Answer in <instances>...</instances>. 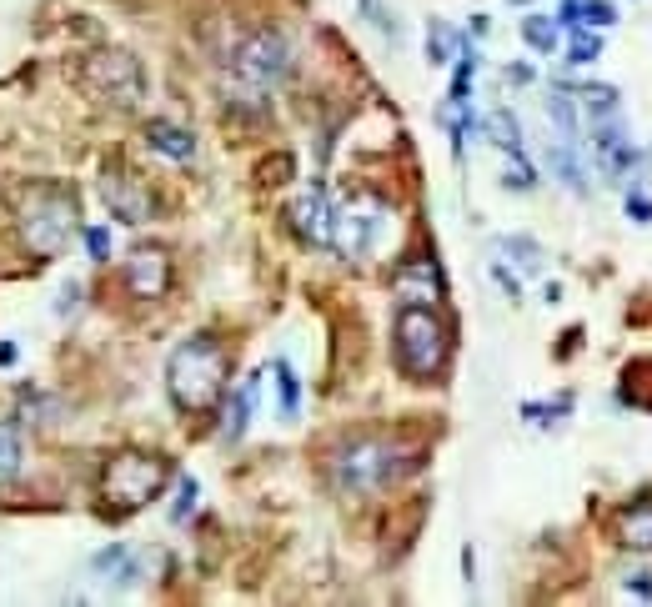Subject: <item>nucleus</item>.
<instances>
[{"mask_svg": "<svg viewBox=\"0 0 652 607\" xmlns=\"http://www.w3.org/2000/svg\"><path fill=\"white\" fill-rule=\"evenodd\" d=\"M627 216H632L637 226H647V221H652V201H647L642 191H627Z\"/></svg>", "mask_w": 652, "mask_h": 607, "instance_id": "nucleus-32", "label": "nucleus"}, {"mask_svg": "<svg viewBox=\"0 0 652 607\" xmlns=\"http://www.w3.org/2000/svg\"><path fill=\"white\" fill-rule=\"evenodd\" d=\"M86 81H91L111 106H141V96H146V71H141V61L126 56V51H96V56L86 61Z\"/></svg>", "mask_w": 652, "mask_h": 607, "instance_id": "nucleus-8", "label": "nucleus"}, {"mask_svg": "<svg viewBox=\"0 0 652 607\" xmlns=\"http://www.w3.org/2000/svg\"><path fill=\"white\" fill-rule=\"evenodd\" d=\"M547 166H552V176H557L567 191L587 196V171H582V161H577L572 141H557V146H547Z\"/></svg>", "mask_w": 652, "mask_h": 607, "instance_id": "nucleus-16", "label": "nucleus"}, {"mask_svg": "<svg viewBox=\"0 0 652 607\" xmlns=\"http://www.w3.org/2000/svg\"><path fill=\"white\" fill-rule=\"evenodd\" d=\"M547 116L557 121V131H562V141H582V121H577V106H572V91H552L547 96Z\"/></svg>", "mask_w": 652, "mask_h": 607, "instance_id": "nucleus-19", "label": "nucleus"}, {"mask_svg": "<svg viewBox=\"0 0 652 607\" xmlns=\"http://www.w3.org/2000/svg\"><path fill=\"white\" fill-rule=\"evenodd\" d=\"M196 497H201L196 477H181V497H176V507H171V522H186V517L196 512Z\"/></svg>", "mask_w": 652, "mask_h": 607, "instance_id": "nucleus-29", "label": "nucleus"}, {"mask_svg": "<svg viewBox=\"0 0 652 607\" xmlns=\"http://www.w3.org/2000/svg\"><path fill=\"white\" fill-rule=\"evenodd\" d=\"M256 392H261V377H251L236 397H231V407H226V422H221V437L226 442H236L246 427H251V412H256Z\"/></svg>", "mask_w": 652, "mask_h": 607, "instance_id": "nucleus-17", "label": "nucleus"}, {"mask_svg": "<svg viewBox=\"0 0 652 607\" xmlns=\"http://www.w3.org/2000/svg\"><path fill=\"white\" fill-rule=\"evenodd\" d=\"M362 11H367V21H372V26H382V31H387L392 41L402 36V26H397V21L387 16V6H382V0H362Z\"/></svg>", "mask_w": 652, "mask_h": 607, "instance_id": "nucleus-30", "label": "nucleus"}, {"mask_svg": "<svg viewBox=\"0 0 652 607\" xmlns=\"http://www.w3.org/2000/svg\"><path fill=\"white\" fill-rule=\"evenodd\" d=\"M507 191H532L537 186V171L522 161V151H507V176H502Z\"/></svg>", "mask_w": 652, "mask_h": 607, "instance_id": "nucleus-26", "label": "nucleus"}, {"mask_svg": "<svg viewBox=\"0 0 652 607\" xmlns=\"http://www.w3.org/2000/svg\"><path fill=\"white\" fill-rule=\"evenodd\" d=\"M392 286H397L402 301H412V307H437V301H442V271H437L432 256L402 261L397 276H392Z\"/></svg>", "mask_w": 652, "mask_h": 607, "instance_id": "nucleus-12", "label": "nucleus"}, {"mask_svg": "<svg viewBox=\"0 0 652 607\" xmlns=\"http://www.w3.org/2000/svg\"><path fill=\"white\" fill-rule=\"evenodd\" d=\"M462 46H467V41H462L447 21H427V61H432V66H447Z\"/></svg>", "mask_w": 652, "mask_h": 607, "instance_id": "nucleus-18", "label": "nucleus"}, {"mask_svg": "<svg viewBox=\"0 0 652 607\" xmlns=\"http://www.w3.org/2000/svg\"><path fill=\"white\" fill-rule=\"evenodd\" d=\"M11 362H16V347H11V342H0V367H11Z\"/></svg>", "mask_w": 652, "mask_h": 607, "instance_id": "nucleus-36", "label": "nucleus"}, {"mask_svg": "<svg viewBox=\"0 0 652 607\" xmlns=\"http://www.w3.org/2000/svg\"><path fill=\"white\" fill-rule=\"evenodd\" d=\"M166 477H171L166 457H156V452H121V457H111L101 467V497L116 512H136L151 497H161Z\"/></svg>", "mask_w": 652, "mask_h": 607, "instance_id": "nucleus-5", "label": "nucleus"}, {"mask_svg": "<svg viewBox=\"0 0 652 607\" xmlns=\"http://www.w3.org/2000/svg\"><path fill=\"white\" fill-rule=\"evenodd\" d=\"M597 56H602V41H597L592 31H577L572 46H567V61H572V66H592Z\"/></svg>", "mask_w": 652, "mask_h": 607, "instance_id": "nucleus-27", "label": "nucleus"}, {"mask_svg": "<svg viewBox=\"0 0 652 607\" xmlns=\"http://www.w3.org/2000/svg\"><path fill=\"white\" fill-rule=\"evenodd\" d=\"M16 231L31 256H61L76 236V196L66 186H26L16 196Z\"/></svg>", "mask_w": 652, "mask_h": 607, "instance_id": "nucleus-3", "label": "nucleus"}, {"mask_svg": "<svg viewBox=\"0 0 652 607\" xmlns=\"http://www.w3.org/2000/svg\"><path fill=\"white\" fill-rule=\"evenodd\" d=\"M21 472V427L0 422V482H11Z\"/></svg>", "mask_w": 652, "mask_h": 607, "instance_id": "nucleus-23", "label": "nucleus"}, {"mask_svg": "<svg viewBox=\"0 0 652 607\" xmlns=\"http://www.w3.org/2000/svg\"><path fill=\"white\" fill-rule=\"evenodd\" d=\"M126 286H131V296H141V301L166 296V286H171V256H166L161 246H136L131 261H126Z\"/></svg>", "mask_w": 652, "mask_h": 607, "instance_id": "nucleus-11", "label": "nucleus"}, {"mask_svg": "<svg viewBox=\"0 0 652 607\" xmlns=\"http://www.w3.org/2000/svg\"><path fill=\"white\" fill-rule=\"evenodd\" d=\"M617 542H622L627 552H637V557L652 552V497H637V502L622 507V517H617Z\"/></svg>", "mask_w": 652, "mask_h": 607, "instance_id": "nucleus-14", "label": "nucleus"}, {"mask_svg": "<svg viewBox=\"0 0 652 607\" xmlns=\"http://www.w3.org/2000/svg\"><path fill=\"white\" fill-rule=\"evenodd\" d=\"M487 131H492V146H502V151H522V126H517V116H512L507 106H497V111L487 116Z\"/></svg>", "mask_w": 652, "mask_h": 607, "instance_id": "nucleus-22", "label": "nucleus"}, {"mask_svg": "<svg viewBox=\"0 0 652 607\" xmlns=\"http://www.w3.org/2000/svg\"><path fill=\"white\" fill-rule=\"evenodd\" d=\"M101 201H106V211H111L116 221H131V226L156 216V196H151V186L136 181V176L121 171V166H111V171L101 176Z\"/></svg>", "mask_w": 652, "mask_h": 607, "instance_id": "nucleus-9", "label": "nucleus"}, {"mask_svg": "<svg viewBox=\"0 0 652 607\" xmlns=\"http://www.w3.org/2000/svg\"><path fill=\"white\" fill-rule=\"evenodd\" d=\"M86 251H91V261H106L111 256V231L106 226H86Z\"/></svg>", "mask_w": 652, "mask_h": 607, "instance_id": "nucleus-31", "label": "nucleus"}, {"mask_svg": "<svg viewBox=\"0 0 652 607\" xmlns=\"http://www.w3.org/2000/svg\"><path fill=\"white\" fill-rule=\"evenodd\" d=\"M226 377H231V362L216 337H186L166 362V392L186 417H206L221 402Z\"/></svg>", "mask_w": 652, "mask_h": 607, "instance_id": "nucleus-1", "label": "nucleus"}, {"mask_svg": "<svg viewBox=\"0 0 652 607\" xmlns=\"http://www.w3.org/2000/svg\"><path fill=\"white\" fill-rule=\"evenodd\" d=\"M91 572L96 577H106L111 582V592H126V587H136L141 582V552L136 547H101L96 557H91Z\"/></svg>", "mask_w": 652, "mask_h": 607, "instance_id": "nucleus-13", "label": "nucleus"}, {"mask_svg": "<svg viewBox=\"0 0 652 607\" xmlns=\"http://www.w3.org/2000/svg\"><path fill=\"white\" fill-rule=\"evenodd\" d=\"M146 141H151V151H161V156H171V161H191V156H196V136H191L186 126H176V121H151V126H146Z\"/></svg>", "mask_w": 652, "mask_h": 607, "instance_id": "nucleus-15", "label": "nucleus"}, {"mask_svg": "<svg viewBox=\"0 0 652 607\" xmlns=\"http://www.w3.org/2000/svg\"><path fill=\"white\" fill-rule=\"evenodd\" d=\"M567 407H572V397H557V402H547V407H542V402H527V407H522V417H527V422H537V427H552Z\"/></svg>", "mask_w": 652, "mask_h": 607, "instance_id": "nucleus-28", "label": "nucleus"}, {"mask_svg": "<svg viewBox=\"0 0 652 607\" xmlns=\"http://www.w3.org/2000/svg\"><path fill=\"white\" fill-rule=\"evenodd\" d=\"M572 96L582 101V111H587L592 121H607V116H617V106H622V101H617V86H577Z\"/></svg>", "mask_w": 652, "mask_h": 607, "instance_id": "nucleus-21", "label": "nucleus"}, {"mask_svg": "<svg viewBox=\"0 0 652 607\" xmlns=\"http://www.w3.org/2000/svg\"><path fill=\"white\" fill-rule=\"evenodd\" d=\"M622 587H627V592H637V597H652V572H647V567H637V572H627V577H622Z\"/></svg>", "mask_w": 652, "mask_h": 607, "instance_id": "nucleus-34", "label": "nucleus"}, {"mask_svg": "<svg viewBox=\"0 0 652 607\" xmlns=\"http://www.w3.org/2000/svg\"><path fill=\"white\" fill-rule=\"evenodd\" d=\"M271 377H276V412L291 422V417L301 412V382H296L291 362H276V367H271Z\"/></svg>", "mask_w": 652, "mask_h": 607, "instance_id": "nucleus-20", "label": "nucleus"}, {"mask_svg": "<svg viewBox=\"0 0 652 607\" xmlns=\"http://www.w3.org/2000/svg\"><path fill=\"white\" fill-rule=\"evenodd\" d=\"M291 226L306 246H332V226H337V206L326 196V186H306L296 201H291Z\"/></svg>", "mask_w": 652, "mask_h": 607, "instance_id": "nucleus-10", "label": "nucleus"}, {"mask_svg": "<svg viewBox=\"0 0 652 607\" xmlns=\"http://www.w3.org/2000/svg\"><path fill=\"white\" fill-rule=\"evenodd\" d=\"M492 276H497V281H502V291H507V296H512V301H517V296H522V286H517V276H512V271H507V266H502V261H497V266H492Z\"/></svg>", "mask_w": 652, "mask_h": 607, "instance_id": "nucleus-35", "label": "nucleus"}, {"mask_svg": "<svg viewBox=\"0 0 652 607\" xmlns=\"http://www.w3.org/2000/svg\"><path fill=\"white\" fill-rule=\"evenodd\" d=\"M387 236V201L372 191H357L337 206V226H332V246L342 256H372Z\"/></svg>", "mask_w": 652, "mask_h": 607, "instance_id": "nucleus-7", "label": "nucleus"}, {"mask_svg": "<svg viewBox=\"0 0 652 607\" xmlns=\"http://www.w3.org/2000/svg\"><path fill=\"white\" fill-rule=\"evenodd\" d=\"M497 251L517 256V266H522V271H542V246H537L532 236H502V241H497Z\"/></svg>", "mask_w": 652, "mask_h": 607, "instance_id": "nucleus-25", "label": "nucleus"}, {"mask_svg": "<svg viewBox=\"0 0 652 607\" xmlns=\"http://www.w3.org/2000/svg\"><path fill=\"white\" fill-rule=\"evenodd\" d=\"M76 307H81V281H66V286H61V301H56V312L71 317Z\"/></svg>", "mask_w": 652, "mask_h": 607, "instance_id": "nucleus-33", "label": "nucleus"}, {"mask_svg": "<svg viewBox=\"0 0 652 607\" xmlns=\"http://www.w3.org/2000/svg\"><path fill=\"white\" fill-rule=\"evenodd\" d=\"M392 337H397V367H402L412 382L442 377L447 352H452V337H447V322H442L432 307H412V301H407V307L397 312Z\"/></svg>", "mask_w": 652, "mask_h": 607, "instance_id": "nucleus-4", "label": "nucleus"}, {"mask_svg": "<svg viewBox=\"0 0 652 607\" xmlns=\"http://www.w3.org/2000/svg\"><path fill=\"white\" fill-rule=\"evenodd\" d=\"M522 41H527L532 51L552 56V46H557V21H552V16H527V21H522Z\"/></svg>", "mask_w": 652, "mask_h": 607, "instance_id": "nucleus-24", "label": "nucleus"}, {"mask_svg": "<svg viewBox=\"0 0 652 607\" xmlns=\"http://www.w3.org/2000/svg\"><path fill=\"white\" fill-rule=\"evenodd\" d=\"M417 467L412 447L392 442V437H352L332 452V482L352 497H367V492H382L392 487L397 477H407Z\"/></svg>", "mask_w": 652, "mask_h": 607, "instance_id": "nucleus-2", "label": "nucleus"}, {"mask_svg": "<svg viewBox=\"0 0 652 607\" xmlns=\"http://www.w3.org/2000/svg\"><path fill=\"white\" fill-rule=\"evenodd\" d=\"M286 71H291V46L276 31H256L231 51V76L246 96H266Z\"/></svg>", "mask_w": 652, "mask_h": 607, "instance_id": "nucleus-6", "label": "nucleus"}]
</instances>
